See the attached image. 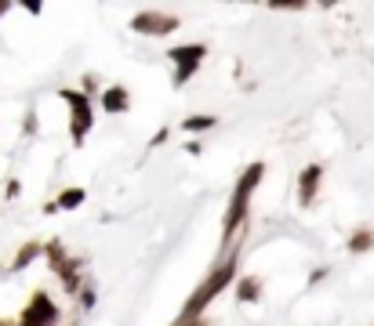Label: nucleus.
Masks as SVG:
<instances>
[{
    "instance_id": "obj_1",
    "label": "nucleus",
    "mask_w": 374,
    "mask_h": 326,
    "mask_svg": "<svg viewBox=\"0 0 374 326\" xmlns=\"http://www.w3.org/2000/svg\"><path fill=\"white\" fill-rule=\"evenodd\" d=\"M225 283H233V261H225V265L222 269H215L211 276H207L203 283H200V290L189 297V304H185V308H182V319L175 322V326H185V322H196L200 319V312L207 308V304H211L218 294H222V287H225Z\"/></svg>"
},
{
    "instance_id": "obj_2",
    "label": "nucleus",
    "mask_w": 374,
    "mask_h": 326,
    "mask_svg": "<svg viewBox=\"0 0 374 326\" xmlns=\"http://www.w3.org/2000/svg\"><path fill=\"white\" fill-rule=\"evenodd\" d=\"M262 163H251L243 170V178H240V185H236V192H233V203H229V214H225V243L233 239V232H236V225H240V217H243V210H247V200H251V192H255V185L262 182Z\"/></svg>"
},
{
    "instance_id": "obj_3",
    "label": "nucleus",
    "mask_w": 374,
    "mask_h": 326,
    "mask_svg": "<svg viewBox=\"0 0 374 326\" xmlns=\"http://www.w3.org/2000/svg\"><path fill=\"white\" fill-rule=\"evenodd\" d=\"M62 98L73 105V142L80 145L84 135H88V127H91V120H95L91 102H88V95H80V91H62Z\"/></svg>"
},
{
    "instance_id": "obj_4",
    "label": "nucleus",
    "mask_w": 374,
    "mask_h": 326,
    "mask_svg": "<svg viewBox=\"0 0 374 326\" xmlns=\"http://www.w3.org/2000/svg\"><path fill=\"white\" fill-rule=\"evenodd\" d=\"M135 33H145V36H163V33H175L178 29V18L175 15H156V11H142L135 15Z\"/></svg>"
},
{
    "instance_id": "obj_5",
    "label": "nucleus",
    "mask_w": 374,
    "mask_h": 326,
    "mask_svg": "<svg viewBox=\"0 0 374 326\" xmlns=\"http://www.w3.org/2000/svg\"><path fill=\"white\" fill-rule=\"evenodd\" d=\"M55 319H58V308L51 304V297L48 294H36L29 301V308L22 312V322H18V326H51Z\"/></svg>"
},
{
    "instance_id": "obj_6",
    "label": "nucleus",
    "mask_w": 374,
    "mask_h": 326,
    "mask_svg": "<svg viewBox=\"0 0 374 326\" xmlns=\"http://www.w3.org/2000/svg\"><path fill=\"white\" fill-rule=\"evenodd\" d=\"M168 55H171V62L178 65V69H196L200 58L207 55V48L203 43H185V48H171Z\"/></svg>"
},
{
    "instance_id": "obj_7",
    "label": "nucleus",
    "mask_w": 374,
    "mask_h": 326,
    "mask_svg": "<svg viewBox=\"0 0 374 326\" xmlns=\"http://www.w3.org/2000/svg\"><path fill=\"white\" fill-rule=\"evenodd\" d=\"M320 174H323L320 163H313V167H305V170H302V178H298V200H302V203H313L316 185H320Z\"/></svg>"
},
{
    "instance_id": "obj_8",
    "label": "nucleus",
    "mask_w": 374,
    "mask_h": 326,
    "mask_svg": "<svg viewBox=\"0 0 374 326\" xmlns=\"http://www.w3.org/2000/svg\"><path fill=\"white\" fill-rule=\"evenodd\" d=\"M128 105H131V98L123 87H109V91L102 95V109H106V113H128Z\"/></svg>"
},
{
    "instance_id": "obj_9",
    "label": "nucleus",
    "mask_w": 374,
    "mask_h": 326,
    "mask_svg": "<svg viewBox=\"0 0 374 326\" xmlns=\"http://www.w3.org/2000/svg\"><path fill=\"white\" fill-rule=\"evenodd\" d=\"M80 203H84V189H66V192H58V200H55L58 210H76Z\"/></svg>"
},
{
    "instance_id": "obj_10",
    "label": "nucleus",
    "mask_w": 374,
    "mask_h": 326,
    "mask_svg": "<svg viewBox=\"0 0 374 326\" xmlns=\"http://www.w3.org/2000/svg\"><path fill=\"white\" fill-rule=\"evenodd\" d=\"M40 254H44V247H40V243H26L22 250H18V257L11 261V272H18V269H26V265H29V261H33V257H40Z\"/></svg>"
},
{
    "instance_id": "obj_11",
    "label": "nucleus",
    "mask_w": 374,
    "mask_h": 326,
    "mask_svg": "<svg viewBox=\"0 0 374 326\" xmlns=\"http://www.w3.org/2000/svg\"><path fill=\"white\" fill-rule=\"evenodd\" d=\"M370 247H374V232H370V229H360L356 236L349 239V250H352V254H363V250H370Z\"/></svg>"
},
{
    "instance_id": "obj_12",
    "label": "nucleus",
    "mask_w": 374,
    "mask_h": 326,
    "mask_svg": "<svg viewBox=\"0 0 374 326\" xmlns=\"http://www.w3.org/2000/svg\"><path fill=\"white\" fill-rule=\"evenodd\" d=\"M236 297H240V301H258V297H262V283H258V279H240Z\"/></svg>"
},
{
    "instance_id": "obj_13",
    "label": "nucleus",
    "mask_w": 374,
    "mask_h": 326,
    "mask_svg": "<svg viewBox=\"0 0 374 326\" xmlns=\"http://www.w3.org/2000/svg\"><path fill=\"white\" fill-rule=\"evenodd\" d=\"M207 127H215V116H189L182 123V130H207Z\"/></svg>"
},
{
    "instance_id": "obj_14",
    "label": "nucleus",
    "mask_w": 374,
    "mask_h": 326,
    "mask_svg": "<svg viewBox=\"0 0 374 326\" xmlns=\"http://www.w3.org/2000/svg\"><path fill=\"white\" fill-rule=\"evenodd\" d=\"M4 11H8V4H4V0H0V15H4Z\"/></svg>"
}]
</instances>
